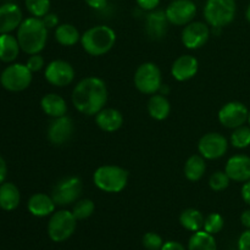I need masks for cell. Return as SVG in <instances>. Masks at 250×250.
<instances>
[{"label": "cell", "mask_w": 250, "mask_h": 250, "mask_svg": "<svg viewBox=\"0 0 250 250\" xmlns=\"http://www.w3.org/2000/svg\"><path fill=\"white\" fill-rule=\"evenodd\" d=\"M107 102V88L99 77H85L77 83L72 92L73 106L81 114L94 116L104 109Z\"/></svg>", "instance_id": "obj_1"}, {"label": "cell", "mask_w": 250, "mask_h": 250, "mask_svg": "<svg viewBox=\"0 0 250 250\" xmlns=\"http://www.w3.org/2000/svg\"><path fill=\"white\" fill-rule=\"evenodd\" d=\"M16 38L24 53L29 55L39 54L45 48L48 41V28L42 19L28 17L20 24Z\"/></svg>", "instance_id": "obj_2"}, {"label": "cell", "mask_w": 250, "mask_h": 250, "mask_svg": "<svg viewBox=\"0 0 250 250\" xmlns=\"http://www.w3.org/2000/svg\"><path fill=\"white\" fill-rule=\"evenodd\" d=\"M116 43V33L105 24L94 26L81 36V44L87 54L102 56L109 53Z\"/></svg>", "instance_id": "obj_3"}, {"label": "cell", "mask_w": 250, "mask_h": 250, "mask_svg": "<svg viewBox=\"0 0 250 250\" xmlns=\"http://www.w3.org/2000/svg\"><path fill=\"white\" fill-rule=\"evenodd\" d=\"M95 187L105 193H120L126 188L128 172L125 168L115 165L100 166L93 175Z\"/></svg>", "instance_id": "obj_4"}, {"label": "cell", "mask_w": 250, "mask_h": 250, "mask_svg": "<svg viewBox=\"0 0 250 250\" xmlns=\"http://www.w3.org/2000/svg\"><path fill=\"white\" fill-rule=\"evenodd\" d=\"M236 0H207L204 6L205 21L212 28H222L236 17Z\"/></svg>", "instance_id": "obj_5"}, {"label": "cell", "mask_w": 250, "mask_h": 250, "mask_svg": "<svg viewBox=\"0 0 250 250\" xmlns=\"http://www.w3.org/2000/svg\"><path fill=\"white\" fill-rule=\"evenodd\" d=\"M134 85L143 94H156L163 87L161 71L154 62H144L134 73Z\"/></svg>", "instance_id": "obj_6"}, {"label": "cell", "mask_w": 250, "mask_h": 250, "mask_svg": "<svg viewBox=\"0 0 250 250\" xmlns=\"http://www.w3.org/2000/svg\"><path fill=\"white\" fill-rule=\"evenodd\" d=\"M77 226V219L72 211L60 210L51 215L48 224V234L54 242H63L70 238Z\"/></svg>", "instance_id": "obj_7"}, {"label": "cell", "mask_w": 250, "mask_h": 250, "mask_svg": "<svg viewBox=\"0 0 250 250\" xmlns=\"http://www.w3.org/2000/svg\"><path fill=\"white\" fill-rule=\"evenodd\" d=\"M32 71L27 65L14 63L7 66L0 76V82L5 89L10 92H22L31 85Z\"/></svg>", "instance_id": "obj_8"}, {"label": "cell", "mask_w": 250, "mask_h": 250, "mask_svg": "<svg viewBox=\"0 0 250 250\" xmlns=\"http://www.w3.org/2000/svg\"><path fill=\"white\" fill-rule=\"evenodd\" d=\"M82 181L76 176H70L59 181L53 189L51 198L56 205L65 207L77 202L82 193Z\"/></svg>", "instance_id": "obj_9"}, {"label": "cell", "mask_w": 250, "mask_h": 250, "mask_svg": "<svg viewBox=\"0 0 250 250\" xmlns=\"http://www.w3.org/2000/svg\"><path fill=\"white\" fill-rule=\"evenodd\" d=\"M227 149H229L227 139L216 132L204 134L198 143L199 154L208 160H216L222 158L226 154Z\"/></svg>", "instance_id": "obj_10"}, {"label": "cell", "mask_w": 250, "mask_h": 250, "mask_svg": "<svg viewBox=\"0 0 250 250\" xmlns=\"http://www.w3.org/2000/svg\"><path fill=\"white\" fill-rule=\"evenodd\" d=\"M44 77L54 87L62 88L71 84L75 80V70L67 61L54 60L46 66Z\"/></svg>", "instance_id": "obj_11"}, {"label": "cell", "mask_w": 250, "mask_h": 250, "mask_svg": "<svg viewBox=\"0 0 250 250\" xmlns=\"http://www.w3.org/2000/svg\"><path fill=\"white\" fill-rule=\"evenodd\" d=\"M165 14L171 24L187 26L195 17L197 5L192 0H172Z\"/></svg>", "instance_id": "obj_12"}, {"label": "cell", "mask_w": 250, "mask_h": 250, "mask_svg": "<svg viewBox=\"0 0 250 250\" xmlns=\"http://www.w3.org/2000/svg\"><path fill=\"white\" fill-rule=\"evenodd\" d=\"M249 110L243 103L229 102L219 111V121L226 128H237L248 121Z\"/></svg>", "instance_id": "obj_13"}, {"label": "cell", "mask_w": 250, "mask_h": 250, "mask_svg": "<svg viewBox=\"0 0 250 250\" xmlns=\"http://www.w3.org/2000/svg\"><path fill=\"white\" fill-rule=\"evenodd\" d=\"M210 37L209 26L204 22H190L182 31V43L186 48L199 49L207 44Z\"/></svg>", "instance_id": "obj_14"}, {"label": "cell", "mask_w": 250, "mask_h": 250, "mask_svg": "<svg viewBox=\"0 0 250 250\" xmlns=\"http://www.w3.org/2000/svg\"><path fill=\"white\" fill-rule=\"evenodd\" d=\"M73 131H75V126H73L72 119L65 115V116L53 120L48 128V138L54 146H63L70 141Z\"/></svg>", "instance_id": "obj_15"}, {"label": "cell", "mask_w": 250, "mask_h": 250, "mask_svg": "<svg viewBox=\"0 0 250 250\" xmlns=\"http://www.w3.org/2000/svg\"><path fill=\"white\" fill-rule=\"evenodd\" d=\"M225 172L232 181L236 182L244 183L250 181V158L243 154L232 156L227 161Z\"/></svg>", "instance_id": "obj_16"}, {"label": "cell", "mask_w": 250, "mask_h": 250, "mask_svg": "<svg viewBox=\"0 0 250 250\" xmlns=\"http://www.w3.org/2000/svg\"><path fill=\"white\" fill-rule=\"evenodd\" d=\"M199 68L198 60L193 55H181L175 60L171 67L173 78L178 82H185L194 77Z\"/></svg>", "instance_id": "obj_17"}, {"label": "cell", "mask_w": 250, "mask_h": 250, "mask_svg": "<svg viewBox=\"0 0 250 250\" xmlns=\"http://www.w3.org/2000/svg\"><path fill=\"white\" fill-rule=\"evenodd\" d=\"M22 23V11L16 4L0 6V34H7L19 28Z\"/></svg>", "instance_id": "obj_18"}, {"label": "cell", "mask_w": 250, "mask_h": 250, "mask_svg": "<svg viewBox=\"0 0 250 250\" xmlns=\"http://www.w3.org/2000/svg\"><path fill=\"white\" fill-rule=\"evenodd\" d=\"M95 122L98 127L105 132H116L124 124V116L121 112L112 107H104L95 115Z\"/></svg>", "instance_id": "obj_19"}, {"label": "cell", "mask_w": 250, "mask_h": 250, "mask_svg": "<svg viewBox=\"0 0 250 250\" xmlns=\"http://www.w3.org/2000/svg\"><path fill=\"white\" fill-rule=\"evenodd\" d=\"M55 202L51 197L44 194V193H37L33 194L28 200V211L37 217L49 216L55 210Z\"/></svg>", "instance_id": "obj_20"}, {"label": "cell", "mask_w": 250, "mask_h": 250, "mask_svg": "<svg viewBox=\"0 0 250 250\" xmlns=\"http://www.w3.org/2000/svg\"><path fill=\"white\" fill-rule=\"evenodd\" d=\"M167 23H170L166 17L165 11L161 10H153L149 11L146 16V32L151 38H163L167 31Z\"/></svg>", "instance_id": "obj_21"}, {"label": "cell", "mask_w": 250, "mask_h": 250, "mask_svg": "<svg viewBox=\"0 0 250 250\" xmlns=\"http://www.w3.org/2000/svg\"><path fill=\"white\" fill-rule=\"evenodd\" d=\"M41 106L45 115L53 117V119L65 116L67 112V104H66L65 99L55 93H49V94L44 95L41 100Z\"/></svg>", "instance_id": "obj_22"}, {"label": "cell", "mask_w": 250, "mask_h": 250, "mask_svg": "<svg viewBox=\"0 0 250 250\" xmlns=\"http://www.w3.org/2000/svg\"><path fill=\"white\" fill-rule=\"evenodd\" d=\"M149 115L151 119L158 120V121H163V120L167 119L171 111V105L167 98L164 94H153L150 99L148 100V105H146Z\"/></svg>", "instance_id": "obj_23"}, {"label": "cell", "mask_w": 250, "mask_h": 250, "mask_svg": "<svg viewBox=\"0 0 250 250\" xmlns=\"http://www.w3.org/2000/svg\"><path fill=\"white\" fill-rule=\"evenodd\" d=\"M21 200L20 190L14 183H2L0 185V208L5 211H12L16 209Z\"/></svg>", "instance_id": "obj_24"}, {"label": "cell", "mask_w": 250, "mask_h": 250, "mask_svg": "<svg viewBox=\"0 0 250 250\" xmlns=\"http://www.w3.org/2000/svg\"><path fill=\"white\" fill-rule=\"evenodd\" d=\"M19 41L11 34H0V60L4 62H12L16 60L20 53Z\"/></svg>", "instance_id": "obj_25"}, {"label": "cell", "mask_w": 250, "mask_h": 250, "mask_svg": "<svg viewBox=\"0 0 250 250\" xmlns=\"http://www.w3.org/2000/svg\"><path fill=\"white\" fill-rule=\"evenodd\" d=\"M55 39L61 45L73 46L78 43V41H81V36L78 29L73 24L62 23L56 27Z\"/></svg>", "instance_id": "obj_26"}, {"label": "cell", "mask_w": 250, "mask_h": 250, "mask_svg": "<svg viewBox=\"0 0 250 250\" xmlns=\"http://www.w3.org/2000/svg\"><path fill=\"white\" fill-rule=\"evenodd\" d=\"M207 170L205 159L202 155H192L185 164V175L189 181H199Z\"/></svg>", "instance_id": "obj_27"}, {"label": "cell", "mask_w": 250, "mask_h": 250, "mask_svg": "<svg viewBox=\"0 0 250 250\" xmlns=\"http://www.w3.org/2000/svg\"><path fill=\"white\" fill-rule=\"evenodd\" d=\"M204 216L197 209H186L180 216V222L186 229L192 232H198L204 227Z\"/></svg>", "instance_id": "obj_28"}, {"label": "cell", "mask_w": 250, "mask_h": 250, "mask_svg": "<svg viewBox=\"0 0 250 250\" xmlns=\"http://www.w3.org/2000/svg\"><path fill=\"white\" fill-rule=\"evenodd\" d=\"M189 250H216V241L212 234L205 231L194 232L188 243Z\"/></svg>", "instance_id": "obj_29"}, {"label": "cell", "mask_w": 250, "mask_h": 250, "mask_svg": "<svg viewBox=\"0 0 250 250\" xmlns=\"http://www.w3.org/2000/svg\"><path fill=\"white\" fill-rule=\"evenodd\" d=\"M231 144L234 148L244 149L250 146V126H241L234 128L231 134Z\"/></svg>", "instance_id": "obj_30"}, {"label": "cell", "mask_w": 250, "mask_h": 250, "mask_svg": "<svg viewBox=\"0 0 250 250\" xmlns=\"http://www.w3.org/2000/svg\"><path fill=\"white\" fill-rule=\"evenodd\" d=\"M95 210V205L90 199H81L76 202L73 207L72 214L77 220H85L93 215Z\"/></svg>", "instance_id": "obj_31"}, {"label": "cell", "mask_w": 250, "mask_h": 250, "mask_svg": "<svg viewBox=\"0 0 250 250\" xmlns=\"http://www.w3.org/2000/svg\"><path fill=\"white\" fill-rule=\"evenodd\" d=\"M27 10L33 17H42L45 16L50 10V0H24Z\"/></svg>", "instance_id": "obj_32"}, {"label": "cell", "mask_w": 250, "mask_h": 250, "mask_svg": "<svg viewBox=\"0 0 250 250\" xmlns=\"http://www.w3.org/2000/svg\"><path fill=\"white\" fill-rule=\"evenodd\" d=\"M229 181H231V178L227 176L225 171H216V172L210 176L209 186L215 192H221V190L226 189L229 187Z\"/></svg>", "instance_id": "obj_33"}, {"label": "cell", "mask_w": 250, "mask_h": 250, "mask_svg": "<svg viewBox=\"0 0 250 250\" xmlns=\"http://www.w3.org/2000/svg\"><path fill=\"white\" fill-rule=\"evenodd\" d=\"M224 217L220 214H210L209 216L205 219L204 221V231L208 232L210 234H216L219 232H221V229H224Z\"/></svg>", "instance_id": "obj_34"}, {"label": "cell", "mask_w": 250, "mask_h": 250, "mask_svg": "<svg viewBox=\"0 0 250 250\" xmlns=\"http://www.w3.org/2000/svg\"><path fill=\"white\" fill-rule=\"evenodd\" d=\"M143 246L148 250H160L163 248L164 243L161 237L154 232H148L143 237Z\"/></svg>", "instance_id": "obj_35"}, {"label": "cell", "mask_w": 250, "mask_h": 250, "mask_svg": "<svg viewBox=\"0 0 250 250\" xmlns=\"http://www.w3.org/2000/svg\"><path fill=\"white\" fill-rule=\"evenodd\" d=\"M26 65L32 72H38V71H41L44 66L43 56H41L39 54H33V55H31V58L27 60Z\"/></svg>", "instance_id": "obj_36"}, {"label": "cell", "mask_w": 250, "mask_h": 250, "mask_svg": "<svg viewBox=\"0 0 250 250\" xmlns=\"http://www.w3.org/2000/svg\"><path fill=\"white\" fill-rule=\"evenodd\" d=\"M137 5L144 11H153L160 4V0H136Z\"/></svg>", "instance_id": "obj_37"}, {"label": "cell", "mask_w": 250, "mask_h": 250, "mask_svg": "<svg viewBox=\"0 0 250 250\" xmlns=\"http://www.w3.org/2000/svg\"><path fill=\"white\" fill-rule=\"evenodd\" d=\"M42 21H43V23L45 24V27L48 29L55 28V27H58V24H59V17H58V15L48 12L45 16L42 17Z\"/></svg>", "instance_id": "obj_38"}, {"label": "cell", "mask_w": 250, "mask_h": 250, "mask_svg": "<svg viewBox=\"0 0 250 250\" xmlns=\"http://www.w3.org/2000/svg\"><path fill=\"white\" fill-rule=\"evenodd\" d=\"M239 250H250V229L241 234L238 239Z\"/></svg>", "instance_id": "obj_39"}, {"label": "cell", "mask_w": 250, "mask_h": 250, "mask_svg": "<svg viewBox=\"0 0 250 250\" xmlns=\"http://www.w3.org/2000/svg\"><path fill=\"white\" fill-rule=\"evenodd\" d=\"M89 7L94 10H102L106 6L107 0H84Z\"/></svg>", "instance_id": "obj_40"}, {"label": "cell", "mask_w": 250, "mask_h": 250, "mask_svg": "<svg viewBox=\"0 0 250 250\" xmlns=\"http://www.w3.org/2000/svg\"><path fill=\"white\" fill-rule=\"evenodd\" d=\"M242 198L247 204L250 205V181L244 182L243 187H242Z\"/></svg>", "instance_id": "obj_41"}, {"label": "cell", "mask_w": 250, "mask_h": 250, "mask_svg": "<svg viewBox=\"0 0 250 250\" xmlns=\"http://www.w3.org/2000/svg\"><path fill=\"white\" fill-rule=\"evenodd\" d=\"M160 250H185V247H183L181 243H178V242L171 241L164 244L163 248Z\"/></svg>", "instance_id": "obj_42"}, {"label": "cell", "mask_w": 250, "mask_h": 250, "mask_svg": "<svg viewBox=\"0 0 250 250\" xmlns=\"http://www.w3.org/2000/svg\"><path fill=\"white\" fill-rule=\"evenodd\" d=\"M6 173H7V166L6 163H5L4 159L0 156V185H2L6 178Z\"/></svg>", "instance_id": "obj_43"}, {"label": "cell", "mask_w": 250, "mask_h": 250, "mask_svg": "<svg viewBox=\"0 0 250 250\" xmlns=\"http://www.w3.org/2000/svg\"><path fill=\"white\" fill-rule=\"evenodd\" d=\"M241 221H242V224H243L244 227L250 229V210H246V211L242 214Z\"/></svg>", "instance_id": "obj_44"}, {"label": "cell", "mask_w": 250, "mask_h": 250, "mask_svg": "<svg viewBox=\"0 0 250 250\" xmlns=\"http://www.w3.org/2000/svg\"><path fill=\"white\" fill-rule=\"evenodd\" d=\"M246 17H247V20H248V21H249V23H250V4H249V6L247 7V11H246Z\"/></svg>", "instance_id": "obj_45"}, {"label": "cell", "mask_w": 250, "mask_h": 250, "mask_svg": "<svg viewBox=\"0 0 250 250\" xmlns=\"http://www.w3.org/2000/svg\"><path fill=\"white\" fill-rule=\"evenodd\" d=\"M248 122H249V125H250V111H249V117H248Z\"/></svg>", "instance_id": "obj_46"}]
</instances>
